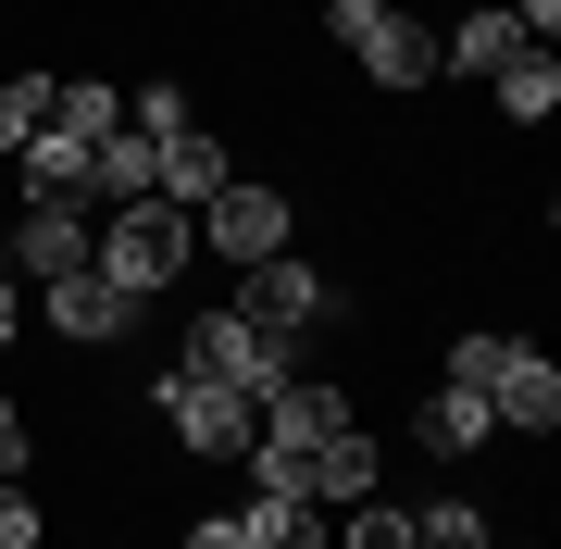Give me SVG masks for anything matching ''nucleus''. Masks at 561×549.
<instances>
[{"label": "nucleus", "mask_w": 561, "mask_h": 549, "mask_svg": "<svg viewBox=\"0 0 561 549\" xmlns=\"http://www.w3.org/2000/svg\"><path fill=\"white\" fill-rule=\"evenodd\" d=\"M324 38L362 62V88H387V101H412V88H437V25L400 13V0H324Z\"/></svg>", "instance_id": "obj_1"}, {"label": "nucleus", "mask_w": 561, "mask_h": 549, "mask_svg": "<svg viewBox=\"0 0 561 549\" xmlns=\"http://www.w3.org/2000/svg\"><path fill=\"white\" fill-rule=\"evenodd\" d=\"M88 263H101L113 287H138V300H162V287L201 263V213H175V201H113Z\"/></svg>", "instance_id": "obj_2"}, {"label": "nucleus", "mask_w": 561, "mask_h": 549, "mask_svg": "<svg viewBox=\"0 0 561 549\" xmlns=\"http://www.w3.org/2000/svg\"><path fill=\"white\" fill-rule=\"evenodd\" d=\"M138 400L162 412V425H175V449L187 462H250V437H262V400H238V387H213V375H150Z\"/></svg>", "instance_id": "obj_3"}, {"label": "nucleus", "mask_w": 561, "mask_h": 549, "mask_svg": "<svg viewBox=\"0 0 561 549\" xmlns=\"http://www.w3.org/2000/svg\"><path fill=\"white\" fill-rule=\"evenodd\" d=\"M187 375H213V387H238V400H275L287 375H300V350L287 338H262L238 300H213V312H187V350H175Z\"/></svg>", "instance_id": "obj_4"}, {"label": "nucleus", "mask_w": 561, "mask_h": 549, "mask_svg": "<svg viewBox=\"0 0 561 549\" xmlns=\"http://www.w3.org/2000/svg\"><path fill=\"white\" fill-rule=\"evenodd\" d=\"M238 312H250L262 338L300 350V338H324V325L350 312V287L324 275V263H300V250H275V263H238Z\"/></svg>", "instance_id": "obj_5"}, {"label": "nucleus", "mask_w": 561, "mask_h": 549, "mask_svg": "<svg viewBox=\"0 0 561 549\" xmlns=\"http://www.w3.org/2000/svg\"><path fill=\"white\" fill-rule=\"evenodd\" d=\"M287 238H300V201L275 175H238L225 201H201V250H225V263H275Z\"/></svg>", "instance_id": "obj_6"}, {"label": "nucleus", "mask_w": 561, "mask_h": 549, "mask_svg": "<svg viewBox=\"0 0 561 549\" xmlns=\"http://www.w3.org/2000/svg\"><path fill=\"white\" fill-rule=\"evenodd\" d=\"M38 312H50V338H62V350H113V338H138V312H150V300H138V287H113L101 263H88V275H50V287H38Z\"/></svg>", "instance_id": "obj_7"}, {"label": "nucleus", "mask_w": 561, "mask_h": 549, "mask_svg": "<svg viewBox=\"0 0 561 549\" xmlns=\"http://www.w3.org/2000/svg\"><path fill=\"white\" fill-rule=\"evenodd\" d=\"M486 412H500V437H549L561 425V363L537 338H500V363H486Z\"/></svg>", "instance_id": "obj_8"}, {"label": "nucleus", "mask_w": 561, "mask_h": 549, "mask_svg": "<svg viewBox=\"0 0 561 549\" xmlns=\"http://www.w3.org/2000/svg\"><path fill=\"white\" fill-rule=\"evenodd\" d=\"M88 250H101V225H88V213H62V201H25L13 213V250H0V263H13V275H88Z\"/></svg>", "instance_id": "obj_9"}, {"label": "nucleus", "mask_w": 561, "mask_h": 549, "mask_svg": "<svg viewBox=\"0 0 561 549\" xmlns=\"http://www.w3.org/2000/svg\"><path fill=\"white\" fill-rule=\"evenodd\" d=\"M337 425H362V400H350V387L337 375H287L275 387V400H262V437H275V449H324V437H337Z\"/></svg>", "instance_id": "obj_10"}, {"label": "nucleus", "mask_w": 561, "mask_h": 549, "mask_svg": "<svg viewBox=\"0 0 561 549\" xmlns=\"http://www.w3.org/2000/svg\"><path fill=\"white\" fill-rule=\"evenodd\" d=\"M225 187H238V150H225L213 125H187V138H162V150H150V201L201 213V201H225Z\"/></svg>", "instance_id": "obj_11"}, {"label": "nucleus", "mask_w": 561, "mask_h": 549, "mask_svg": "<svg viewBox=\"0 0 561 549\" xmlns=\"http://www.w3.org/2000/svg\"><path fill=\"white\" fill-rule=\"evenodd\" d=\"M375 488H387V449H375V425H337L324 449H300V500L350 512V500H375Z\"/></svg>", "instance_id": "obj_12"}, {"label": "nucleus", "mask_w": 561, "mask_h": 549, "mask_svg": "<svg viewBox=\"0 0 561 549\" xmlns=\"http://www.w3.org/2000/svg\"><path fill=\"white\" fill-rule=\"evenodd\" d=\"M524 50H537V38H524V25L500 13V0H474V13H461L449 38H437V76H512Z\"/></svg>", "instance_id": "obj_13"}, {"label": "nucleus", "mask_w": 561, "mask_h": 549, "mask_svg": "<svg viewBox=\"0 0 561 549\" xmlns=\"http://www.w3.org/2000/svg\"><path fill=\"white\" fill-rule=\"evenodd\" d=\"M412 437L437 449V462H474V449L500 437V412H486L474 387H449V375H437V387H424V412H412Z\"/></svg>", "instance_id": "obj_14"}, {"label": "nucleus", "mask_w": 561, "mask_h": 549, "mask_svg": "<svg viewBox=\"0 0 561 549\" xmlns=\"http://www.w3.org/2000/svg\"><path fill=\"white\" fill-rule=\"evenodd\" d=\"M238 537L250 549H324L337 525H324V500H300V488H250L238 500Z\"/></svg>", "instance_id": "obj_15"}, {"label": "nucleus", "mask_w": 561, "mask_h": 549, "mask_svg": "<svg viewBox=\"0 0 561 549\" xmlns=\"http://www.w3.org/2000/svg\"><path fill=\"white\" fill-rule=\"evenodd\" d=\"M13 175H25V201H62V213H88V138H62V125H38V138L13 150Z\"/></svg>", "instance_id": "obj_16"}, {"label": "nucleus", "mask_w": 561, "mask_h": 549, "mask_svg": "<svg viewBox=\"0 0 561 549\" xmlns=\"http://www.w3.org/2000/svg\"><path fill=\"white\" fill-rule=\"evenodd\" d=\"M113 201H150V138L138 125H113V138L88 150V213H113Z\"/></svg>", "instance_id": "obj_17"}, {"label": "nucleus", "mask_w": 561, "mask_h": 549, "mask_svg": "<svg viewBox=\"0 0 561 549\" xmlns=\"http://www.w3.org/2000/svg\"><path fill=\"white\" fill-rule=\"evenodd\" d=\"M50 125H62V138H88V150H101L113 125H125V88H113V76H50Z\"/></svg>", "instance_id": "obj_18"}, {"label": "nucleus", "mask_w": 561, "mask_h": 549, "mask_svg": "<svg viewBox=\"0 0 561 549\" xmlns=\"http://www.w3.org/2000/svg\"><path fill=\"white\" fill-rule=\"evenodd\" d=\"M486 88H500V113H512V125H549V113H561V62H549V50H524L512 76H486Z\"/></svg>", "instance_id": "obj_19"}, {"label": "nucleus", "mask_w": 561, "mask_h": 549, "mask_svg": "<svg viewBox=\"0 0 561 549\" xmlns=\"http://www.w3.org/2000/svg\"><path fill=\"white\" fill-rule=\"evenodd\" d=\"M125 125H138V138L162 150V138H187L201 113H187V88H175V76H138V88H125Z\"/></svg>", "instance_id": "obj_20"}, {"label": "nucleus", "mask_w": 561, "mask_h": 549, "mask_svg": "<svg viewBox=\"0 0 561 549\" xmlns=\"http://www.w3.org/2000/svg\"><path fill=\"white\" fill-rule=\"evenodd\" d=\"M412 549H500V525H486L474 500H424L412 512Z\"/></svg>", "instance_id": "obj_21"}, {"label": "nucleus", "mask_w": 561, "mask_h": 549, "mask_svg": "<svg viewBox=\"0 0 561 549\" xmlns=\"http://www.w3.org/2000/svg\"><path fill=\"white\" fill-rule=\"evenodd\" d=\"M38 125H50V76L25 62V76H0V163H13V150L38 138Z\"/></svg>", "instance_id": "obj_22"}, {"label": "nucleus", "mask_w": 561, "mask_h": 549, "mask_svg": "<svg viewBox=\"0 0 561 549\" xmlns=\"http://www.w3.org/2000/svg\"><path fill=\"white\" fill-rule=\"evenodd\" d=\"M324 549H412V512H387V500H350V537H324Z\"/></svg>", "instance_id": "obj_23"}, {"label": "nucleus", "mask_w": 561, "mask_h": 549, "mask_svg": "<svg viewBox=\"0 0 561 549\" xmlns=\"http://www.w3.org/2000/svg\"><path fill=\"white\" fill-rule=\"evenodd\" d=\"M38 537H50L38 488H25V474H0V549H38Z\"/></svg>", "instance_id": "obj_24"}, {"label": "nucleus", "mask_w": 561, "mask_h": 549, "mask_svg": "<svg viewBox=\"0 0 561 549\" xmlns=\"http://www.w3.org/2000/svg\"><path fill=\"white\" fill-rule=\"evenodd\" d=\"M0 474H38V437H25V412H13V387H0Z\"/></svg>", "instance_id": "obj_25"}, {"label": "nucleus", "mask_w": 561, "mask_h": 549, "mask_svg": "<svg viewBox=\"0 0 561 549\" xmlns=\"http://www.w3.org/2000/svg\"><path fill=\"white\" fill-rule=\"evenodd\" d=\"M175 549H250V537H238V512H201V525H187Z\"/></svg>", "instance_id": "obj_26"}, {"label": "nucleus", "mask_w": 561, "mask_h": 549, "mask_svg": "<svg viewBox=\"0 0 561 549\" xmlns=\"http://www.w3.org/2000/svg\"><path fill=\"white\" fill-rule=\"evenodd\" d=\"M13 325H25V287H13V263H0V350H13Z\"/></svg>", "instance_id": "obj_27"}, {"label": "nucleus", "mask_w": 561, "mask_h": 549, "mask_svg": "<svg viewBox=\"0 0 561 549\" xmlns=\"http://www.w3.org/2000/svg\"><path fill=\"white\" fill-rule=\"evenodd\" d=\"M524 549H537V537H524Z\"/></svg>", "instance_id": "obj_28"}]
</instances>
